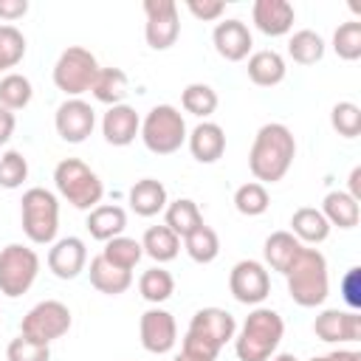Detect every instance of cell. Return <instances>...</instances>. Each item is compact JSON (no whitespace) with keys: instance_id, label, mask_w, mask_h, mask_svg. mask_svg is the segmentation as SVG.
Masks as SVG:
<instances>
[{"instance_id":"6da1fadb","label":"cell","mask_w":361,"mask_h":361,"mask_svg":"<svg viewBox=\"0 0 361 361\" xmlns=\"http://www.w3.org/2000/svg\"><path fill=\"white\" fill-rule=\"evenodd\" d=\"M293 158H296L293 133L285 124L271 121V124H262L254 135V144L248 152V169L257 178V183L265 186V183L282 180L288 175Z\"/></svg>"},{"instance_id":"7a4b0ae2","label":"cell","mask_w":361,"mask_h":361,"mask_svg":"<svg viewBox=\"0 0 361 361\" xmlns=\"http://www.w3.org/2000/svg\"><path fill=\"white\" fill-rule=\"evenodd\" d=\"M237 322L223 307H200L183 336V355L192 361H214L220 350L234 338Z\"/></svg>"},{"instance_id":"3957f363","label":"cell","mask_w":361,"mask_h":361,"mask_svg":"<svg viewBox=\"0 0 361 361\" xmlns=\"http://www.w3.org/2000/svg\"><path fill=\"white\" fill-rule=\"evenodd\" d=\"M285 336V322L271 307H254L234 333V353L240 361H268Z\"/></svg>"},{"instance_id":"277c9868","label":"cell","mask_w":361,"mask_h":361,"mask_svg":"<svg viewBox=\"0 0 361 361\" xmlns=\"http://www.w3.org/2000/svg\"><path fill=\"white\" fill-rule=\"evenodd\" d=\"M288 293L299 307H316L327 299L330 279H327V259L319 248H305L296 254L290 268L285 271Z\"/></svg>"},{"instance_id":"5b68a950","label":"cell","mask_w":361,"mask_h":361,"mask_svg":"<svg viewBox=\"0 0 361 361\" xmlns=\"http://www.w3.org/2000/svg\"><path fill=\"white\" fill-rule=\"evenodd\" d=\"M54 183H56V192L73 209H82V212L96 209L104 197V186L99 175L79 158H62L54 169Z\"/></svg>"},{"instance_id":"8992f818","label":"cell","mask_w":361,"mask_h":361,"mask_svg":"<svg viewBox=\"0 0 361 361\" xmlns=\"http://www.w3.org/2000/svg\"><path fill=\"white\" fill-rule=\"evenodd\" d=\"M23 231L34 245H51L59 231V200L42 186H31L20 200Z\"/></svg>"},{"instance_id":"52a82bcc","label":"cell","mask_w":361,"mask_h":361,"mask_svg":"<svg viewBox=\"0 0 361 361\" xmlns=\"http://www.w3.org/2000/svg\"><path fill=\"white\" fill-rule=\"evenodd\" d=\"M141 141L155 155H172L186 144V121L178 107L155 104L141 121Z\"/></svg>"},{"instance_id":"ba28073f","label":"cell","mask_w":361,"mask_h":361,"mask_svg":"<svg viewBox=\"0 0 361 361\" xmlns=\"http://www.w3.org/2000/svg\"><path fill=\"white\" fill-rule=\"evenodd\" d=\"M39 274V257L23 243H8L0 248V293L8 299L23 296Z\"/></svg>"},{"instance_id":"9c48e42d","label":"cell","mask_w":361,"mask_h":361,"mask_svg":"<svg viewBox=\"0 0 361 361\" xmlns=\"http://www.w3.org/2000/svg\"><path fill=\"white\" fill-rule=\"evenodd\" d=\"M99 73V62L96 56L82 48V45H71L59 54L56 65H54V85L71 96V99H79L82 93H87L93 87V79Z\"/></svg>"},{"instance_id":"30bf717a","label":"cell","mask_w":361,"mask_h":361,"mask_svg":"<svg viewBox=\"0 0 361 361\" xmlns=\"http://www.w3.org/2000/svg\"><path fill=\"white\" fill-rule=\"evenodd\" d=\"M71 330V310L65 302L56 299H45L39 305H34L20 324V336L39 341V344H51L56 338H62Z\"/></svg>"},{"instance_id":"8fae6325","label":"cell","mask_w":361,"mask_h":361,"mask_svg":"<svg viewBox=\"0 0 361 361\" xmlns=\"http://www.w3.org/2000/svg\"><path fill=\"white\" fill-rule=\"evenodd\" d=\"M144 39L152 51H166L178 42L180 23H178V6L172 0H144Z\"/></svg>"},{"instance_id":"7c38bea8","label":"cell","mask_w":361,"mask_h":361,"mask_svg":"<svg viewBox=\"0 0 361 361\" xmlns=\"http://www.w3.org/2000/svg\"><path fill=\"white\" fill-rule=\"evenodd\" d=\"M228 290L240 305H259L271 293V276L262 262L240 259L228 274Z\"/></svg>"},{"instance_id":"4fadbf2b","label":"cell","mask_w":361,"mask_h":361,"mask_svg":"<svg viewBox=\"0 0 361 361\" xmlns=\"http://www.w3.org/2000/svg\"><path fill=\"white\" fill-rule=\"evenodd\" d=\"M138 336H141V347L152 355H166L175 341H178V324L175 316L169 310L161 307H149L141 313L138 322Z\"/></svg>"},{"instance_id":"5bb4252c","label":"cell","mask_w":361,"mask_h":361,"mask_svg":"<svg viewBox=\"0 0 361 361\" xmlns=\"http://www.w3.org/2000/svg\"><path fill=\"white\" fill-rule=\"evenodd\" d=\"M54 127H56V133H59L62 141L82 144L93 133V127H96V113H93V107L85 99H65L56 107Z\"/></svg>"},{"instance_id":"9a60e30c","label":"cell","mask_w":361,"mask_h":361,"mask_svg":"<svg viewBox=\"0 0 361 361\" xmlns=\"http://www.w3.org/2000/svg\"><path fill=\"white\" fill-rule=\"evenodd\" d=\"M313 333L322 341H361V316L358 310L327 307L313 319Z\"/></svg>"},{"instance_id":"2e32d148","label":"cell","mask_w":361,"mask_h":361,"mask_svg":"<svg viewBox=\"0 0 361 361\" xmlns=\"http://www.w3.org/2000/svg\"><path fill=\"white\" fill-rule=\"evenodd\" d=\"M212 42H214V51L228 59V62H243L254 45V37L248 31V25L237 17L231 20H220L212 31Z\"/></svg>"},{"instance_id":"e0dca14e","label":"cell","mask_w":361,"mask_h":361,"mask_svg":"<svg viewBox=\"0 0 361 361\" xmlns=\"http://www.w3.org/2000/svg\"><path fill=\"white\" fill-rule=\"evenodd\" d=\"M87 265V248L79 237H62L51 243L48 251V271L56 279H76Z\"/></svg>"},{"instance_id":"ac0fdd59","label":"cell","mask_w":361,"mask_h":361,"mask_svg":"<svg viewBox=\"0 0 361 361\" xmlns=\"http://www.w3.org/2000/svg\"><path fill=\"white\" fill-rule=\"evenodd\" d=\"M251 20L265 37H282L293 28L296 11L288 0H257L251 6Z\"/></svg>"},{"instance_id":"d6986e66","label":"cell","mask_w":361,"mask_h":361,"mask_svg":"<svg viewBox=\"0 0 361 361\" xmlns=\"http://www.w3.org/2000/svg\"><path fill=\"white\" fill-rule=\"evenodd\" d=\"M138 133H141V118H138L135 107H130V104L107 107V113L102 118V135H104L107 144L127 147V144L135 141Z\"/></svg>"},{"instance_id":"ffe728a7","label":"cell","mask_w":361,"mask_h":361,"mask_svg":"<svg viewBox=\"0 0 361 361\" xmlns=\"http://www.w3.org/2000/svg\"><path fill=\"white\" fill-rule=\"evenodd\" d=\"M186 144H189V152L195 161L200 164H214L223 158L226 152V133L220 124L214 121H200L189 135H186Z\"/></svg>"},{"instance_id":"44dd1931","label":"cell","mask_w":361,"mask_h":361,"mask_svg":"<svg viewBox=\"0 0 361 361\" xmlns=\"http://www.w3.org/2000/svg\"><path fill=\"white\" fill-rule=\"evenodd\" d=\"M127 200H130V209L138 214V217H155L158 212L166 209V186L155 178H141L130 186L127 192Z\"/></svg>"},{"instance_id":"7402d4cb","label":"cell","mask_w":361,"mask_h":361,"mask_svg":"<svg viewBox=\"0 0 361 361\" xmlns=\"http://www.w3.org/2000/svg\"><path fill=\"white\" fill-rule=\"evenodd\" d=\"M85 226H87L93 240L107 243V240L118 237L127 228V212L121 206H113V203H99L96 209L87 212V223Z\"/></svg>"},{"instance_id":"603a6c76","label":"cell","mask_w":361,"mask_h":361,"mask_svg":"<svg viewBox=\"0 0 361 361\" xmlns=\"http://www.w3.org/2000/svg\"><path fill=\"white\" fill-rule=\"evenodd\" d=\"M248 79L254 82V85H259V87H274V85H279L282 79H285V73H288V68H285V59H282V54H276V51H254L251 56H248Z\"/></svg>"},{"instance_id":"cb8c5ba5","label":"cell","mask_w":361,"mask_h":361,"mask_svg":"<svg viewBox=\"0 0 361 361\" xmlns=\"http://www.w3.org/2000/svg\"><path fill=\"white\" fill-rule=\"evenodd\" d=\"M90 93H93L96 102H102L107 107L124 104V96L130 93V79L121 68H99Z\"/></svg>"},{"instance_id":"d4e9b609","label":"cell","mask_w":361,"mask_h":361,"mask_svg":"<svg viewBox=\"0 0 361 361\" xmlns=\"http://www.w3.org/2000/svg\"><path fill=\"white\" fill-rule=\"evenodd\" d=\"M90 285L99 290V293H107V296H118L124 293L130 285H133V274L130 271H121L116 265H110L102 254L90 259Z\"/></svg>"},{"instance_id":"484cf974","label":"cell","mask_w":361,"mask_h":361,"mask_svg":"<svg viewBox=\"0 0 361 361\" xmlns=\"http://www.w3.org/2000/svg\"><path fill=\"white\" fill-rule=\"evenodd\" d=\"M319 212L330 226H338V228H355L361 220V206L347 192H327Z\"/></svg>"},{"instance_id":"4316f807","label":"cell","mask_w":361,"mask_h":361,"mask_svg":"<svg viewBox=\"0 0 361 361\" xmlns=\"http://www.w3.org/2000/svg\"><path fill=\"white\" fill-rule=\"evenodd\" d=\"M299 251H302V243L290 231H274V234H268V240L262 245L265 265H271V271H279V274H285L290 268V262L296 259Z\"/></svg>"},{"instance_id":"83f0119b","label":"cell","mask_w":361,"mask_h":361,"mask_svg":"<svg viewBox=\"0 0 361 361\" xmlns=\"http://www.w3.org/2000/svg\"><path fill=\"white\" fill-rule=\"evenodd\" d=\"M164 220H166L164 226H166L172 234H178L180 240L189 237L197 226H203V214H200L197 203L189 200V197H178V200L166 203V209H164Z\"/></svg>"},{"instance_id":"f1b7e54d","label":"cell","mask_w":361,"mask_h":361,"mask_svg":"<svg viewBox=\"0 0 361 361\" xmlns=\"http://www.w3.org/2000/svg\"><path fill=\"white\" fill-rule=\"evenodd\" d=\"M290 234L299 243H324L330 237V223L324 220V214L319 209L302 206L290 217Z\"/></svg>"},{"instance_id":"f546056e","label":"cell","mask_w":361,"mask_h":361,"mask_svg":"<svg viewBox=\"0 0 361 361\" xmlns=\"http://www.w3.org/2000/svg\"><path fill=\"white\" fill-rule=\"evenodd\" d=\"M141 248H144L147 257H152V259L161 265V262H169V259L178 257V251H180V237L172 234L166 226H149V228L144 231Z\"/></svg>"},{"instance_id":"4dcf8cb0","label":"cell","mask_w":361,"mask_h":361,"mask_svg":"<svg viewBox=\"0 0 361 361\" xmlns=\"http://www.w3.org/2000/svg\"><path fill=\"white\" fill-rule=\"evenodd\" d=\"M102 257H104L110 265H116V268H121V271H130V274H133V268H135V265H138V259L144 257V248H141V243H138V240L118 234V237H113V240H107V243H104Z\"/></svg>"},{"instance_id":"1f68e13d","label":"cell","mask_w":361,"mask_h":361,"mask_svg":"<svg viewBox=\"0 0 361 361\" xmlns=\"http://www.w3.org/2000/svg\"><path fill=\"white\" fill-rule=\"evenodd\" d=\"M183 248H186V254L195 259V262H200V265H206V262H212V259H217V254H220V237H217V231L212 228V226H197L189 237H183Z\"/></svg>"},{"instance_id":"d6a6232c","label":"cell","mask_w":361,"mask_h":361,"mask_svg":"<svg viewBox=\"0 0 361 361\" xmlns=\"http://www.w3.org/2000/svg\"><path fill=\"white\" fill-rule=\"evenodd\" d=\"M288 54H290V59L299 62V65H316V62L324 56V39H322L316 31L302 28V31L290 34V39H288Z\"/></svg>"},{"instance_id":"836d02e7","label":"cell","mask_w":361,"mask_h":361,"mask_svg":"<svg viewBox=\"0 0 361 361\" xmlns=\"http://www.w3.org/2000/svg\"><path fill=\"white\" fill-rule=\"evenodd\" d=\"M138 290H141V296H144L147 302L161 305V302H166V299L175 293V279H172V274H169L166 268L155 265V268H149V271L141 274Z\"/></svg>"},{"instance_id":"e575fe53","label":"cell","mask_w":361,"mask_h":361,"mask_svg":"<svg viewBox=\"0 0 361 361\" xmlns=\"http://www.w3.org/2000/svg\"><path fill=\"white\" fill-rule=\"evenodd\" d=\"M31 96H34V87H31L28 76H23V73H6L0 79V107H6L11 113L14 110H23V107H28Z\"/></svg>"},{"instance_id":"d590c367","label":"cell","mask_w":361,"mask_h":361,"mask_svg":"<svg viewBox=\"0 0 361 361\" xmlns=\"http://www.w3.org/2000/svg\"><path fill=\"white\" fill-rule=\"evenodd\" d=\"M180 104H183L186 113H192L197 118H206L217 110V93H214V87H209L203 82H192V85L183 87Z\"/></svg>"},{"instance_id":"8d00e7d4","label":"cell","mask_w":361,"mask_h":361,"mask_svg":"<svg viewBox=\"0 0 361 361\" xmlns=\"http://www.w3.org/2000/svg\"><path fill=\"white\" fill-rule=\"evenodd\" d=\"M268 203H271L268 189H265L262 183H257V180H248V183H243V186L234 192V209H237L240 214H245V217H259V214H265V212H268Z\"/></svg>"},{"instance_id":"74e56055","label":"cell","mask_w":361,"mask_h":361,"mask_svg":"<svg viewBox=\"0 0 361 361\" xmlns=\"http://www.w3.org/2000/svg\"><path fill=\"white\" fill-rule=\"evenodd\" d=\"M333 51L347 59V62H355L361 56V23L358 20H347L336 28L333 34Z\"/></svg>"},{"instance_id":"f35d334b","label":"cell","mask_w":361,"mask_h":361,"mask_svg":"<svg viewBox=\"0 0 361 361\" xmlns=\"http://www.w3.org/2000/svg\"><path fill=\"white\" fill-rule=\"evenodd\" d=\"M25 56V37L17 25H0V71L14 68Z\"/></svg>"},{"instance_id":"ab89813d","label":"cell","mask_w":361,"mask_h":361,"mask_svg":"<svg viewBox=\"0 0 361 361\" xmlns=\"http://www.w3.org/2000/svg\"><path fill=\"white\" fill-rule=\"evenodd\" d=\"M330 124L341 138H355L361 133V107L353 102H338L330 110Z\"/></svg>"},{"instance_id":"60d3db41","label":"cell","mask_w":361,"mask_h":361,"mask_svg":"<svg viewBox=\"0 0 361 361\" xmlns=\"http://www.w3.org/2000/svg\"><path fill=\"white\" fill-rule=\"evenodd\" d=\"M28 178V161L23 152L8 149L0 155V186L3 189H17Z\"/></svg>"},{"instance_id":"b9f144b4","label":"cell","mask_w":361,"mask_h":361,"mask_svg":"<svg viewBox=\"0 0 361 361\" xmlns=\"http://www.w3.org/2000/svg\"><path fill=\"white\" fill-rule=\"evenodd\" d=\"M6 361H51V350H48V344L17 336L6 347Z\"/></svg>"},{"instance_id":"7bdbcfd3","label":"cell","mask_w":361,"mask_h":361,"mask_svg":"<svg viewBox=\"0 0 361 361\" xmlns=\"http://www.w3.org/2000/svg\"><path fill=\"white\" fill-rule=\"evenodd\" d=\"M341 296H344V302H347L350 310H358L361 307V268L358 265L344 274V279H341Z\"/></svg>"},{"instance_id":"ee69618b","label":"cell","mask_w":361,"mask_h":361,"mask_svg":"<svg viewBox=\"0 0 361 361\" xmlns=\"http://www.w3.org/2000/svg\"><path fill=\"white\" fill-rule=\"evenodd\" d=\"M186 8L192 17L212 23V20H220V14L226 11V3L223 0H186Z\"/></svg>"},{"instance_id":"f6af8a7d","label":"cell","mask_w":361,"mask_h":361,"mask_svg":"<svg viewBox=\"0 0 361 361\" xmlns=\"http://www.w3.org/2000/svg\"><path fill=\"white\" fill-rule=\"evenodd\" d=\"M28 11V0H0V17L11 25L14 20H20Z\"/></svg>"},{"instance_id":"bcb514c9","label":"cell","mask_w":361,"mask_h":361,"mask_svg":"<svg viewBox=\"0 0 361 361\" xmlns=\"http://www.w3.org/2000/svg\"><path fill=\"white\" fill-rule=\"evenodd\" d=\"M14 127H17L14 113H11V110H6V107H0V147L14 135Z\"/></svg>"},{"instance_id":"7dc6e473","label":"cell","mask_w":361,"mask_h":361,"mask_svg":"<svg viewBox=\"0 0 361 361\" xmlns=\"http://www.w3.org/2000/svg\"><path fill=\"white\" fill-rule=\"evenodd\" d=\"M310 361H361V355L355 350H336V353H327V355H313Z\"/></svg>"},{"instance_id":"c3c4849f","label":"cell","mask_w":361,"mask_h":361,"mask_svg":"<svg viewBox=\"0 0 361 361\" xmlns=\"http://www.w3.org/2000/svg\"><path fill=\"white\" fill-rule=\"evenodd\" d=\"M350 197H355V200H361V166H355L353 172H350V192H347Z\"/></svg>"},{"instance_id":"681fc988","label":"cell","mask_w":361,"mask_h":361,"mask_svg":"<svg viewBox=\"0 0 361 361\" xmlns=\"http://www.w3.org/2000/svg\"><path fill=\"white\" fill-rule=\"evenodd\" d=\"M268 361H299V358H296L293 353H274Z\"/></svg>"},{"instance_id":"f907efd6","label":"cell","mask_w":361,"mask_h":361,"mask_svg":"<svg viewBox=\"0 0 361 361\" xmlns=\"http://www.w3.org/2000/svg\"><path fill=\"white\" fill-rule=\"evenodd\" d=\"M172 361H192V358H186V355H183V353H180V355H175V358H172Z\"/></svg>"}]
</instances>
